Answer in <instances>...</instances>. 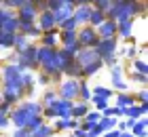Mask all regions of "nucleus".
Returning <instances> with one entry per match:
<instances>
[{"instance_id":"2eb2a0df","label":"nucleus","mask_w":148,"mask_h":137,"mask_svg":"<svg viewBox=\"0 0 148 137\" xmlns=\"http://www.w3.org/2000/svg\"><path fill=\"white\" fill-rule=\"evenodd\" d=\"M95 32H97L99 38H116V21L106 19L99 27H95Z\"/></svg>"},{"instance_id":"09e8293b","label":"nucleus","mask_w":148,"mask_h":137,"mask_svg":"<svg viewBox=\"0 0 148 137\" xmlns=\"http://www.w3.org/2000/svg\"><path fill=\"white\" fill-rule=\"evenodd\" d=\"M119 135H121V133L114 129V131H108V133H104V135H99V137H119Z\"/></svg>"},{"instance_id":"c9c22d12","label":"nucleus","mask_w":148,"mask_h":137,"mask_svg":"<svg viewBox=\"0 0 148 137\" xmlns=\"http://www.w3.org/2000/svg\"><path fill=\"white\" fill-rule=\"evenodd\" d=\"M110 6H112V0H97V2L93 4V9H95V11H99V13H104V15H106V13L110 11Z\"/></svg>"},{"instance_id":"c756f323","label":"nucleus","mask_w":148,"mask_h":137,"mask_svg":"<svg viewBox=\"0 0 148 137\" xmlns=\"http://www.w3.org/2000/svg\"><path fill=\"white\" fill-rule=\"evenodd\" d=\"M76 101H85V104H89L91 101V89H89V85L83 80L80 82V89H78V99Z\"/></svg>"},{"instance_id":"4468645a","label":"nucleus","mask_w":148,"mask_h":137,"mask_svg":"<svg viewBox=\"0 0 148 137\" xmlns=\"http://www.w3.org/2000/svg\"><path fill=\"white\" fill-rule=\"evenodd\" d=\"M110 80H112V87L116 91H127V82L123 80V65L121 63L110 67Z\"/></svg>"},{"instance_id":"1a4fd4ad","label":"nucleus","mask_w":148,"mask_h":137,"mask_svg":"<svg viewBox=\"0 0 148 137\" xmlns=\"http://www.w3.org/2000/svg\"><path fill=\"white\" fill-rule=\"evenodd\" d=\"M30 118H32V116L25 112L21 106H17L15 110H11V114H9V120H11V125H15V129H25L28 122H30Z\"/></svg>"},{"instance_id":"a211bd4d","label":"nucleus","mask_w":148,"mask_h":137,"mask_svg":"<svg viewBox=\"0 0 148 137\" xmlns=\"http://www.w3.org/2000/svg\"><path fill=\"white\" fill-rule=\"evenodd\" d=\"M55 55V49H47V46H36V63L38 65H45L47 61L53 59Z\"/></svg>"},{"instance_id":"aec40b11","label":"nucleus","mask_w":148,"mask_h":137,"mask_svg":"<svg viewBox=\"0 0 148 137\" xmlns=\"http://www.w3.org/2000/svg\"><path fill=\"white\" fill-rule=\"evenodd\" d=\"M87 112H89V104H85V101H74L72 104V118L74 120H83Z\"/></svg>"},{"instance_id":"412c9836","label":"nucleus","mask_w":148,"mask_h":137,"mask_svg":"<svg viewBox=\"0 0 148 137\" xmlns=\"http://www.w3.org/2000/svg\"><path fill=\"white\" fill-rule=\"evenodd\" d=\"M146 125H148L146 118H138V120L129 127V133H131L133 137H146Z\"/></svg>"},{"instance_id":"ddd939ff","label":"nucleus","mask_w":148,"mask_h":137,"mask_svg":"<svg viewBox=\"0 0 148 137\" xmlns=\"http://www.w3.org/2000/svg\"><path fill=\"white\" fill-rule=\"evenodd\" d=\"M74 61L80 65V67H85V65H89L93 63V61H97V55L93 49H87V46H80V51L74 55Z\"/></svg>"},{"instance_id":"e433bc0d","label":"nucleus","mask_w":148,"mask_h":137,"mask_svg":"<svg viewBox=\"0 0 148 137\" xmlns=\"http://www.w3.org/2000/svg\"><path fill=\"white\" fill-rule=\"evenodd\" d=\"M40 125H45V118H42V116H32V118H30V122H28V127H25V129H28V131L32 133V131H36V129H38Z\"/></svg>"},{"instance_id":"5701e85b","label":"nucleus","mask_w":148,"mask_h":137,"mask_svg":"<svg viewBox=\"0 0 148 137\" xmlns=\"http://www.w3.org/2000/svg\"><path fill=\"white\" fill-rule=\"evenodd\" d=\"M133 104H136V97H133V95H129V93H119L116 95V108L119 110H125V108H129Z\"/></svg>"},{"instance_id":"20e7f679","label":"nucleus","mask_w":148,"mask_h":137,"mask_svg":"<svg viewBox=\"0 0 148 137\" xmlns=\"http://www.w3.org/2000/svg\"><path fill=\"white\" fill-rule=\"evenodd\" d=\"M78 89H80V80L66 78V80L59 82L57 97H59V99H66V101H76V99H78Z\"/></svg>"},{"instance_id":"49530a36","label":"nucleus","mask_w":148,"mask_h":137,"mask_svg":"<svg viewBox=\"0 0 148 137\" xmlns=\"http://www.w3.org/2000/svg\"><path fill=\"white\" fill-rule=\"evenodd\" d=\"M72 137H87V133H85L80 127H76V129H74V135H72Z\"/></svg>"},{"instance_id":"bb28decb","label":"nucleus","mask_w":148,"mask_h":137,"mask_svg":"<svg viewBox=\"0 0 148 137\" xmlns=\"http://www.w3.org/2000/svg\"><path fill=\"white\" fill-rule=\"evenodd\" d=\"M62 74H66L68 78H74V80H78V76H83V67H80L76 61H72L70 65H66V70L62 72Z\"/></svg>"},{"instance_id":"9d476101","label":"nucleus","mask_w":148,"mask_h":137,"mask_svg":"<svg viewBox=\"0 0 148 137\" xmlns=\"http://www.w3.org/2000/svg\"><path fill=\"white\" fill-rule=\"evenodd\" d=\"M146 112H148V104H133L121 110V116H125L127 120H138V118H146Z\"/></svg>"},{"instance_id":"5fc2aeb1","label":"nucleus","mask_w":148,"mask_h":137,"mask_svg":"<svg viewBox=\"0 0 148 137\" xmlns=\"http://www.w3.org/2000/svg\"><path fill=\"white\" fill-rule=\"evenodd\" d=\"M0 2H2V0H0Z\"/></svg>"},{"instance_id":"0eeeda50","label":"nucleus","mask_w":148,"mask_h":137,"mask_svg":"<svg viewBox=\"0 0 148 137\" xmlns=\"http://www.w3.org/2000/svg\"><path fill=\"white\" fill-rule=\"evenodd\" d=\"M17 19H21V21H36L38 17V4L32 2V0H23V4L17 9Z\"/></svg>"},{"instance_id":"473e14b6","label":"nucleus","mask_w":148,"mask_h":137,"mask_svg":"<svg viewBox=\"0 0 148 137\" xmlns=\"http://www.w3.org/2000/svg\"><path fill=\"white\" fill-rule=\"evenodd\" d=\"M102 65H104V63H102L99 59L93 61V63H89V65H85V67H83V76H95V74L102 70Z\"/></svg>"},{"instance_id":"a18cd8bd","label":"nucleus","mask_w":148,"mask_h":137,"mask_svg":"<svg viewBox=\"0 0 148 137\" xmlns=\"http://www.w3.org/2000/svg\"><path fill=\"white\" fill-rule=\"evenodd\" d=\"M102 63H106V65H108V67H112V65H116V63H119V61H116V57H108V59H104V61H102Z\"/></svg>"},{"instance_id":"f3484780","label":"nucleus","mask_w":148,"mask_h":137,"mask_svg":"<svg viewBox=\"0 0 148 137\" xmlns=\"http://www.w3.org/2000/svg\"><path fill=\"white\" fill-rule=\"evenodd\" d=\"M57 42H59V32H57V27H55V30H51V32H42V34H40V46L55 49Z\"/></svg>"},{"instance_id":"dca6fc26","label":"nucleus","mask_w":148,"mask_h":137,"mask_svg":"<svg viewBox=\"0 0 148 137\" xmlns=\"http://www.w3.org/2000/svg\"><path fill=\"white\" fill-rule=\"evenodd\" d=\"M53 59H55V65H57L59 74L66 70V65H70L72 61H74V57H72V55H68L64 49H55V55H53Z\"/></svg>"},{"instance_id":"ea45409f","label":"nucleus","mask_w":148,"mask_h":137,"mask_svg":"<svg viewBox=\"0 0 148 137\" xmlns=\"http://www.w3.org/2000/svg\"><path fill=\"white\" fill-rule=\"evenodd\" d=\"M13 137H32V133L28 129H15V131H13Z\"/></svg>"},{"instance_id":"a878e982","label":"nucleus","mask_w":148,"mask_h":137,"mask_svg":"<svg viewBox=\"0 0 148 137\" xmlns=\"http://www.w3.org/2000/svg\"><path fill=\"white\" fill-rule=\"evenodd\" d=\"M104 21H106V15H104V13H99V11H95L91 6V15H89V23H87V25H89V27H99Z\"/></svg>"},{"instance_id":"c85d7f7f","label":"nucleus","mask_w":148,"mask_h":137,"mask_svg":"<svg viewBox=\"0 0 148 137\" xmlns=\"http://www.w3.org/2000/svg\"><path fill=\"white\" fill-rule=\"evenodd\" d=\"M53 135H55V131H53V127L47 125V122L40 125L36 131H32V137H53Z\"/></svg>"},{"instance_id":"39448f33","label":"nucleus","mask_w":148,"mask_h":137,"mask_svg":"<svg viewBox=\"0 0 148 137\" xmlns=\"http://www.w3.org/2000/svg\"><path fill=\"white\" fill-rule=\"evenodd\" d=\"M97 59L104 61L108 57H116V38H99V42L93 46Z\"/></svg>"},{"instance_id":"8fccbe9b","label":"nucleus","mask_w":148,"mask_h":137,"mask_svg":"<svg viewBox=\"0 0 148 137\" xmlns=\"http://www.w3.org/2000/svg\"><path fill=\"white\" fill-rule=\"evenodd\" d=\"M40 82H42V85H47V82H49V76H45V74H42V76H40Z\"/></svg>"},{"instance_id":"b1692460","label":"nucleus","mask_w":148,"mask_h":137,"mask_svg":"<svg viewBox=\"0 0 148 137\" xmlns=\"http://www.w3.org/2000/svg\"><path fill=\"white\" fill-rule=\"evenodd\" d=\"M28 46H30V40L28 38H25L23 36V34H15V36H13V49H15L17 53H21L23 49H28Z\"/></svg>"},{"instance_id":"9b49d317","label":"nucleus","mask_w":148,"mask_h":137,"mask_svg":"<svg viewBox=\"0 0 148 137\" xmlns=\"http://www.w3.org/2000/svg\"><path fill=\"white\" fill-rule=\"evenodd\" d=\"M36 27L40 32H51V30H55V17H53V13L51 11H38V23H36Z\"/></svg>"},{"instance_id":"423d86ee","label":"nucleus","mask_w":148,"mask_h":137,"mask_svg":"<svg viewBox=\"0 0 148 137\" xmlns=\"http://www.w3.org/2000/svg\"><path fill=\"white\" fill-rule=\"evenodd\" d=\"M76 40L80 46H87V49H93L97 42H99V36L95 32V27H89V25H83L76 30Z\"/></svg>"},{"instance_id":"2f4dec72","label":"nucleus","mask_w":148,"mask_h":137,"mask_svg":"<svg viewBox=\"0 0 148 137\" xmlns=\"http://www.w3.org/2000/svg\"><path fill=\"white\" fill-rule=\"evenodd\" d=\"M131 70H133V74L148 76V67H146V61H144V59H133V61H131Z\"/></svg>"},{"instance_id":"7c9ffc66","label":"nucleus","mask_w":148,"mask_h":137,"mask_svg":"<svg viewBox=\"0 0 148 137\" xmlns=\"http://www.w3.org/2000/svg\"><path fill=\"white\" fill-rule=\"evenodd\" d=\"M97 125H99V129H102L104 133H108V131H114V127H116V118H108V116H102Z\"/></svg>"},{"instance_id":"4be33fe9","label":"nucleus","mask_w":148,"mask_h":137,"mask_svg":"<svg viewBox=\"0 0 148 137\" xmlns=\"http://www.w3.org/2000/svg\"><path fill=\"white\" fill-rule=\"evenodd\" d=\"M21 108H23L30 116H40V114H42V104H40V101H32V99H30V101H23Z\"/></svg>"},{"instance_id":"de8ad7c7","label":"nucleus","mask_w":148,"mask_h":137,"mask_svg":"<svg viewBox=\"0 0 148 137\" xmlns=\"http://www.w3.org/2000/svg\"><path fill=\"white\" fill-rule=\"evenodd\" d=\"M133 80H138V82H142V85H144V82L148 80V76H142V74H133Z\"/></svg>"},{"instance_id":"79ce46f5","label":"nucleus","mask_w":148,"mask_h":137,"mask_svg":"<svg viewBox=\"0 0 148 137\" xmlns=\"http://www.w3.org/2000/svg\"><path fill=\"white\" fill-rule=\"evenodd\" d=\"M127 57H129L131 61H133V59H138V46H136V44L127 49Z\"/></svg>"},{"instance_id":"3c124183","label":"nucleus","mask_w":148,"mask_h":137,"mask_svg":"<svg viewBox=\"0 0 148 137\" xmlns=\"http://www.w3.org/2000/svg\"><path fill=\"white\" fill-rule=\"evenodd\" d=\"M119 137H133V135H131V133H129V131H125V133H121V135H119Z\"/></svg>"},{"instance_id":"f704fd0d","label":"nucleus","mask_w":148,"mask_h":137,"mask_svg":"<svg viewBox=\"0 0 148 137\" xmlns=\"http://www.w3.org/2000/svg\"><path fill=\"white\" fill-rule=\"evenodd\" d=\"M57 27H59V32H76V30H78V25H76V21H74L72 17L66 19V21H62Z\"/></svg>"},{"instance_id":"6ab92c4d","label":"nucleus","mask_w":148,"mask_h":137,"mask_svg":"<svg viewBox=\"0 0 148 137\" xmlns=\"http://www.w3.org/2000/svg\"><path fill=\"white\" fill-rule=\"evenodd\" d=\"M131 32H133V19H123L116 23V34L121 38H129Z\"/></svg>"},{"instance_id":"f03ea898","label":"nucleus","mask_w":148,"mask_h":137,"mask_svg":"<svg viewBox=\"0 0 148 137\" xmlns=\"http://www.w3.org/2000/svg\"><path fill=\"white\" fill-rule=\"evenodd\" d=\"M21 76L23 72L17 63H6L2 67V87H23Z\"/></svg>"},{"instance_id":"72a5a7b5","label":"nucleus","mask_w":148,"mask_h":137,"mask_svg":"<svg viewBox=\"0 0 148 137\" xmlns=\"http://www.w3.org/2000/svg\"><path fill=\"white\" fill-rule=\"evenodd\" d=\"M99 118H102V114H99V112H95V110H89V112L85 114V118L80 120V122H87V125H97Z\"/></svg>"},{"instance_id":"c03bdc74","label":"nucleus","mask_w":148,"mask_h":137,"mask_svg":"<svg viewBox=\"0 0 148 137\" xmlns=\"http://www.w3.org/2000/svg\"><path fill=\"white\" fill-rule=\"evenodd\" d=\"M11 125V120H9V116L6 114H0V129H6Z\"/></svg>"},{"instance_id":"6e6552de","label":"nucleus","mask_w":148,"mask_h":137,"mask_svg":"<svg viewBox=\"0 0 148 137\" xmlns=\"http://www.w3.org/2000/svg\"><path fill=\"white\" fill-rule=\"evenodd\" d=\"M89 15H91V4L87 2H74V11H72V19L76 21L78 27H83L89 23Z\"/></svg>"},{"instance_id":"f257e3e1","label":"nucleus","mask_w":148,"mask_h":137,"mask_svg":"<svg viewBox=\"0 0 148 137\" xmlns=\"http://www.w3.org/2000/svg\"><path fill=\"white\" fill-rule=\"evenodd\" d=\"M142 9H144L142 2H125V0H116V2H114L112 0V6H110V11L106 13V19L119 23V21H123V19H133Z\"/></svg>"},{"instance_id":"f8f14e48","label":"nucleus","mask_w":148,"mask_h":137,"mask_svg":"<svg viewBox=\"0 0 148 137\" xmlns=\"http://www.w3.org/2000/svg\"><path fill=\"white\" fill-rule=\"evenodd\" d=\"M72 11H74V2L72 0H64L62 6H59L57 11H53V17H55V25H59L62 21L72 17Z\"/></svg>"},{"instance_id":"4c0bfd02","label":"nucleus","mask_w":148,"mask_h":137,"mask_svg":"<svg viewBox=\"0 0 148 137\" xmlns=\"http://www.w3.org/2000/svg\"><path fill=\"white\" fill-rule=\"evenodd\" d=\"M91 104L95 106V112H99V114H102L106 108H110V106H108V99H97V97H91Z\"/></svg>"},{"instance_id":"393cba45","label":"nucleus","mask_w":148,"mask_h":137,"mask_svg":"<svg viewBox=\"0 0 148 137\" xmlns=\"http://www.w3.org/2000/svg\"><path fill=\"white\" fill-rule=\"evenodd\" d=\"M0 30H2L4 34H17V30H19V19H17V15L11 17V19H6V21L0 25Z\"/></svg>"},{"instance_id":"603ef678","label":"nucleus","mask_w":148,"mask_h":137,"mask_svg":"<svg viewBox=\"0 0 148 137\" xmlns=\"http://www.w3.org/2000/svg\"><path fill=\"white\" fill-rule=\"evenodd\" d=\"M0 114H2V104H0Z\"/></svg>"},{"instance_id":"37998d69","label":"nucleus","mask_w":148,"mask_h":137,"mask_svg":"<svg viewBox=\"0 0 148 137\" xmlns=\"http://www.w3.org/2000/svg\"><path fill=\"white\" fill-rule=\"evenodd\" d=\"M138 99H140V104H148V91L146 89H142V91L138 93Z\"/></svg>"},{"instance_id":"cd10ccee","label":"nucleus","mask_w":148,"mask_h":137,"mask_svg":"<svg viewBox=\"0 0 148 137\" xmlns=\"http://www.w3.org/2000/svg\"><path fill=\"white\" fill-rule=\"evenodd\" d=\"M114 95V91L112 89H108V87H95V89H91V97H97V99H110Z\"/></svg>"},{"instance_id":"a19ab883","label":"nucleus","mask_w":148,"mask_h":137,"mask_svg":"<svg viewBox=\"0 0 148 137\" xmlns=\"http://www.w3.org/2000/svg\"><path fill=\"white\" fill-rule=\"evenodd\" d=\"M99 135H104V131L99 129V125H95V127H93L89 133H87V137H99Z\"/></svg>"},{"instance_id":"58836bf2","label":"nucleus","mask_w":148,"mask_h":137,"mask_svg":"<svg viewBox=\"0 0 148 137\" xmlns=\"http://www.w3.org/2000/svg\"><path fill=\"white\" fill-rule=\"evenodd\" d=\"M55 99H57V93L55 91H47L45 93V99H42V108H49Z\"/></svg>"},{"instance_id":"864d4df0","label":"nucleus","mask_w":148,"mask_h":137,"mask_svg":"<svg viewBox=\"0 0 148 137\" xmlns=\"http://www.w3.org/2000/svg\"><path fill=\"white\" fill-rule=\"evenodd\" d=\"M53 137H57V135H53Z\"/></svg>"},{"instance_id":"7ed1b4c3","label":"nucleus","mask_w":148,"mask_h":137,"mask_svg":"<svg viewBox=\"0 0 148 137\" xmlns=\"http://www.w3.org/2000/svg\"><path fill=\"white\" fill-rule=\"evenodd\" d=\"M15 63L21 67V72H32L34 67H38V63H36V44L30 42L28 49H23L21 53H17V61H15Z\"/></svg>"}]
</instances>
